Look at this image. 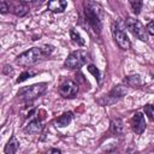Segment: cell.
Listing matches in <instances>:
<instances>
[{"label":"cell","mask_w":154,"mask_h":154,"mask_svg":"<svg viewBox=\"0 0 154 154\" xmlns=\"http://www.w3.org/2000/svg\"><path fill=\"white\" fill-rule=\"evenodd\" d=\"M52 52H53V47L48 45L42 46V47H32L20 53L16 58V64L23 67H30L37 64L38 61H41L42 59H45L46 57H48Z\"/></svg>","instance_id":"cell-1"},{"label":"cell","mask_w":154,"mask_h":154,"mask_svg":"<svg viewBox=\"0 0 154 154\" xmlns=\"http://www.w3.org/2000/svg\"><path fill=\"white\" fill-rule=\"evenodd\" d=\"M101 14H102V7L99 2L87 1L84 4L85 22L96 34L101 32Z\"/></svg>","instance_id":"cell-2"},{"label":"cell","mask_w":154,"mask_h":154,"mask_svg":"<svg viewBox=\"0 0 154 154\" xmlns=\"http://www.w3.org/2000/svg\"><path fill=\"white\" fill-rule=\"evenodd\" d=\"M46 89H47V83H45V82L36 83V84H32V85H29V87H24V88L19 89L18 97L22 101L30 102V101H34L35 99L40 97L46 91Z\"/></svg>","instance_id":"cell-3"},{"label":"cell","mask_w":154,"mask_h":154,"mask_svg":"<svg viewBox=\"0 0 154 154\" xmlns=\"http://www.w3.org/2000/svg\"><path fill=\"white\" fill-rule=\"evenodd\" d=\"M87 53L82 49H78V51H75L72 52L67 58L66 60L64 61V66L66 69H70V70H78L81 69L85 63H87Z\"/></svg>","instance_id":"cell-4"},{"label":"cell","mask_w":154,"mask_h":154,"mask_svg":"<svg viewBox=\"0 0 154 154\" xmlns=\"http://www.w3.org/2000/svg\"><path fill=\"white\" fill-rule=\"evenodd\" d=\"M125 26L128 28V30L138 40L141 41H147L148 37H147V31H146V28L143 26V24L138 20V19H135V18H126L125 20Z\"/></svg>","instance_id":"cell-5"},{"label":"cell","mask_w":154,"mask_h":154,"mask_svg":"<svg viewBox=\"0 0 154 154\" xmlns=\"http://www.w3.org/2000/svg\"><path fill=\"white\" fill-rule=\"evenodd\" d=\"M112 32H113L114 41L117 42V45L122 49H129L130 48V40H129L128 35L117 23L112 25Z\"/></svg>","instance_id":"cell-6"},{"label":"cell","mask_w":154,"mask_h":154,"mask_svg":"<svg viewBox=\"0 0 154 154\" xmlns=\"http://www.w3.org/2000/svg\"><path fill=\"white\" fill-rule=\"evenodd\" d=\"M126 93H128V90H126V88L124 85H117L103 97V100H100V103H102V105H112V103L117 102L118 100H120Z\"/></svg>","instance_id":"cell-7"},{"label":"cell","mask_w":154,"mask_h":154,"mask_svg":"<svg viewBox=\"0 0 154 154\" xmlns=\"http://www.w3.org/2000/svg\"><path fill=\"white\" fill-rule=\"evenodd\" d=\"M77 93H78V85L71 79H66L59 85V94L63 97H66V99L75 97Z\"/></svg>","instance_id":"cell-8"},{"label":"cell","mask_w":154,"mask_h":154,"mask_svg":"<svg viewBox=\"0 0 154 154\" xmlns=\"http://www.w3.org/2000/svg\"><path fill=\"white\" fill-rule=\"evenodd\" d=\"M147 128L144 114L142 112H136L131 118V129L135 131V134L141 135Z\"/></svg>","instance_id":"cell-9"},{"label":"cell","mask_w":154,"mask_h":154,"mask_svg":"<svg viewBox=\"0 0 154 154\" xmlns=\"http://www.w3.org/2000/svg\"><path fill=\"white\" fill-rule=\"evenodd\" d=\"M8 6H10V10H11L16 16H19V17H23V16L26 14L28 11H29V7L26 6V4H25L24 1L10 2Z\"/></svg>","instance_id":"cell-10"},{"label":"cell","mask_w":154,"mask_h":154,"mask_svg":"<svg viewBox=\"0 0 154 154\" xmlns=\"http://www.w3.org/2000/svg\"><path fill=\"white\" fill-rule=\"evenodd\" d=\"M67 6V1L65 0H53V1H49L47 4V7L49 11L54 12V13H61L65 11Z\"/></svg>","instance_id":"cell-11"},{"label":"cell","mask_w":154,"mask_h":154,"mask_svg":"<svg viewBox=\"0 0 154 154\" xmlns=\"http://www.w3.org/2000/svg\"><path fill=\"white\" fill-rule=\"evenodd\" d=\"M41 130H42V124H41V120H40V119H32V120L29 122V124L24 128V131H25L26 134H31V135L38 134Z\"/></svg>","instance_id":"cell-12"},{"label":"cell","mask_w":154,"mask_h":154,"mask_svg":"<svg viewBox=\"0 0 154 154\" xmlns=\"http://www.w3.org/2000/svg\"><path fill=\"white\" fill-rule=\"evenodd\" d=\"M19 148V141L16 138V136H11V138L8 140L7 144L4 148L5 154H16V152Z\"/></svg>","instance_id":"cell-13"},{"label":"cell","mask_w":154,"mask_h":154,"mask_svg":"<svg viewBox=\"0 0 154 154\" xmlns=\"http://www.w3.org/2000/svg\"><path fill=\"white\" fill-rule=\"evenodd\" d=\"M72 117H73V116H72L71 112H65V113H63L59 118L55 119L57 126H59V128H65V126H67V125L71 123Z\"/></svg>","instance_id":"cell-14"},{"label":"cell","mask_w":154,"mask_h":154,"mask_svg":"<svg viewBox=\"0 0 154 154\" xmlns=\"http://www.w3.org/2000/svg\"><path fill=\"white\" fill-rule=\"evenodd\" d=\"M123 122L120 119H114L111 123V132L116 134V135H122L123 134Z\"/></svg>","instance_id":"cell-15"},{"label":"cell","mask_w":154,"mask_h":154,"mask_svg":"<svg viewBox=\"0 0 154 154\" xmlns=\"http://www.w3.org/2000/svg\"><path fill=\"white\" fill-rule=\"evenodd\" d=\"M37 72L35 71V70H26V71H24V72H22L20 75H19V77L17 78V83H22V82H24V81H26L28 78H31V77H34L35 75H36Z\"/></svg>","instance_id":"cell-16"},{"label":"cell","mask_w":154,"mask_h":154,"mask_svg":"<svg viewBox=\"0 0 154 154\" xmlns=\"http://www.w3.org/2000/svg\"><path fill=\"white\" fill-rule=\"evenodd\" d=\"M124 82H125L128 85H130V87H137V85L141 84V79H140V76H138V75L128 76V77L124 79Z\"/></svg>","instance_id":"cell-17"},{"label":"cell","mask_w":154,"mask_h":154,"mask_svg":"<svg viewBox=\"0 0 154 154\" xmlns=\"http://www.w3.org/2000/svg\"><path fill=\"white\" fill-rule=\"evenodd\" d=\"M70 36H71V40L77 43L78 46H84V40L82 38V36L76 31V30H71L70 31Z\"/></svg>","instance_id":"cell-18"},{"label":"cell","mask_w":154,"mask_h":154,"mask_svg":"<svg viewBox=\"0 0 154 154\" xmlns=\"http://www.w3.org/2000/svg\"><path fill=\"white\" fill-rule=\"evenodd\" d=\"M130 6H131L134 13H135V14H138V13L141 12V10H142L143 2H142V1H136V0L134 1V0H131V1H130Z\"/></svg>","instance_id":"cell-19"},{"label":"cell","mask_w":154,"mask_h":154,"mask_svg":"<svg viewBox=\"0 0 154 154\" xmlns=\"http://www.w3.org/2000/svg\"><path fill=\"white\" fill-rule=\"evenodd\" d=\"M88 71L95 77V79L97 81V82H100V77H101V75H100V71L94 66V65H89L88 66Z\"/></svg>","instance_id":"cell-20"},{"label":"cell","mask_w":154,"mask_h":154,"mask_svg":"<svg viewBox=\"0 0 154 154\" xmlns=\"http://www.w3.org/2000/svg\"><path fill=\"white\" fill-rule=\"evenodd\" d=\"M144 113L148 116L150 120H154V106L153 105H146L144 106Z\"/></svg>","instance_id":"cell-21"},{"label":"cell","mask_w":154,"mask_h":154,"mask_svg":"<svg viewBox=\"0 0 154 154\" xmlns=\"http://www.w3.org/2000/svg\"><path fill=\"white\" fill-rule=\"evenodd\" d=\"M10 11V6H8V2L7 1H4L1 0L0 1V12L4 14V13H7Z\"/></svg>","instance_id":"cell-22"},{"label":"cell","mask_w":154,"mask_h":154,"mask_svg":"<svg viewBox=\"0 0 154 154\" xmlns=\"http://www.w3.org/2000/svg\"><path fill=\"white\" fill-rule=\"evenodd\" d=\"M146 31H147L149 35L154 36V20H152V22H149V23L147 24V26H146Z\"/></svg>","instance_id":"cell-23"},{"label":"cell","mask_w":154,"mask_h":154,"mask_svg":"<svg viewBox=\"0 0 154 154\" xmlns=\"http://www.w3.org/2000/svg\"><path fill=\"white\" fill-rule=\"evenodd\" d=\"M46 154H61V152H60L59 149H57V148H52V149H49Z\"/></svg>","instance_id":"cell-24"}]
</instances>
